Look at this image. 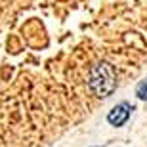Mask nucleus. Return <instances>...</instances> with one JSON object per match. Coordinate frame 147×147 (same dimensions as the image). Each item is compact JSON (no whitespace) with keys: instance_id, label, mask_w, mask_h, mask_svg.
<instances>
[{"instance_id":"2","label":"nucleus","mask_w":147,"mask_h":147,"mask_svg":"<svg viewBox=\"0 0 147 147\" xmlns=\"http://www.w3.org/2000/svg\"><path fill=\"white\" fill-rule=\"evenodd\" d=\"M130 103H119L115 105L113 109L109 111V115H107V120H109V124L113 126H122L128 120V117H130Z\"/></svg>"},{"instance_id":"1","label":"nucleus","mask_w":147,"mask_h":147,"mask_svg":"<svg viewBox=\"0 0 147 147\" xmlns=\"http://www.w3.org/2000/svg\"><path fill=\"white\" fill-rule=\"evenodd\" d=\"M88 88L101 99L109 98L117 88V75H115L113 65L107 61L96 63L88 73Z\"/></svg>"},{"instance_id":"3","label":"nucleus","mask_w":147,"mask_h":147,"mask_svg":"<svg viewBox=\"0 0 147 147\" xmlns=\"http://www.w3.org/2000/svg\"><path fill=\"white\" fill-rule=\"evenodd\" d=\"M138 98L140 99H147V80H143L138 86Z\"/></svg>"}]
</instances>
